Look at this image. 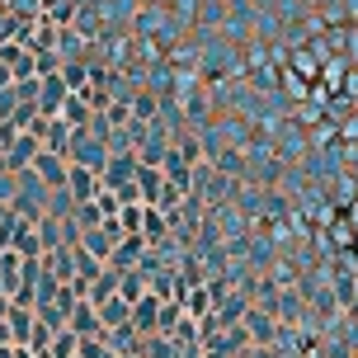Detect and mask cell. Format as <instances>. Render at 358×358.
Segmentation results:
<instances>
[{
	"instance_id": "obj_6",
	"label": "cell",
	"mask_w": 358,
	"mask_h": 358,
	"mask_svg": "<svg viewBox=\"0 0 358 358\" xmlns=\"http://www.w3.org/2000/svg\"><path fill=\"white\" fill-rule=\"evenodd\" d=\"M66 325H71L76 335H104V321H99V311H94V302H90V297H80V302L71 306Z\"/></svg>"
},
{
	"instance_id": "obj_8",
	"label": "cell",
	"mask_w": 358,
	"mask_h": 358,
	"mask_svg": "<svg viewBox=\"0 0 358 358\" xmlns=\"http://www.w3.org/2000/svg\"><path fill=\"white\" fill-rule=\"evenodd\" d=\"M62 118H66V123H71V132H76V127H90V123H94V108H90L85 99L71 90V94L62 99Z\"/></svg>"
},
{
	"instance_id": "obj_5",
	"label": "cell",
	"mask_w": 358,
	"mask_h": 358,
	"mask_svg": "<svg viewBox=\"0 0 358 358\" xmlns=\"http://www.w3.org/2000/svg\"><path fill=\"white\" fill-rule=\"evenodd\" d=\"M137 189H142V203L146 208H161L165 203V175H161V165H137Z\"/></svg>"
},
{
	"instance_id": "obj_15",
	"label": "cell",
	"mask_w": 358,
	"mask_h": 358,
	"mask_svg": "<svg viewBox=\"0 0 358 358\" xmlns=\"http://www.w3.org/2000/svg\"><path fill=\"white\" fill-rule=\"evenodd\" d=\"M15 358H38V354L29 349V344H15Z\"/></svg>"
},
{
	"instance_id": "obj_4",
	"label": "cell",
	"mask_w": 358,
	"mask_h": 358,
	"mask_svg": "<svg viewBox=\"0 0 358 358\" xmlns=\"http://www.w3.org/2000/svg\"><path fill=\"white\" fill-rule=\"evenodd\" d=\"M66 189H71L76 203H90V198L104 189V179H99V170H90V165L71 161V170H66Z\"/></svg>"
},
{
	"instance_id": "obj_3",
	"label": "cell",
	"mask_w": 358,
	"mask_h": 358,
	"mask_svg": "<svg viewBox=\"0 0 358 358\" xmlns=\"http://www.w3.org/2000/svg\"><path fill=\"white\" fill-rule=\"evenodd\" d=\"M137 156L132 151H118V156H108L104 161V170H99V179H104V189H123V184H132L137 179Z\"/></svg>"
},
{
	"instance_id": "obj_10",
	"label": "cell",
	"mask_w": 358,
	"mask_h": 358,
	"mask_svg": "<svg viewBox=\"0 0 358 358\" xmlns=\"http://www.w3.org/2000/svg\"><path fill=\"white\" fill-rule=\"evenodd\" d=\"M5 321H10V330H15V344H29V330H34V306H19V302H10V316H5Z\"/></svg>"
},
{
	"instance_id": "obj_12",
	"label": "cell",
	"mask_w": 358,
	"mask_h": 358,
	"mask_svg": "<svg viewBox=\"0 0 358 358\" xmlns=\"http://www.w3.org/2000/svg\"><path fill=\"white\" fill-rule=\"evenodd\" d=\"M15 108H19L15 85H10V90H0V123H10V118H15Z\"/></svg>"
},
{
	"instance_id": "obj_11",
	"label": "cell",
	"mask_w": 358,
	"mask_h": 358,
	"mask_svg": "<svg viewBox=\"0 0 358 358\" xmlns=\"http://www.w3.org/2000/svg\"><path fill=\"white\" fill-rule=\"evenodd\" d=\"M142 213H146V203H127L123 217H118V227H123L127 236H137V231H142Z\"/></svg>"
},
{
	"instance_id": "obj_9",
	"label": "cell",
	"mask_w": 358,
	"mask_h": 358,
	"mask_svg": "<svg viewBox=\"0 0 358 358\" xmlns=\"http://www.w3.org/2000/svg\"><path fill=\"white\" fill-rule=\"evenodd\" d=\"M156 311H161L156 292H142V297L132 302V325H137V330H156Z\"/></svg>"
},
{
	"instance_id": "obj_2",
	"label": "cell",
	"mask_w": 358,
	"mask_h": 358,
	"mask_svg": "<svg viewBox=\"0 0 358 358\" xmlns=\"http://www.w3.org/2000/svg\"><path fill=\"white\" fill-rule=\"evenodd\" d=\"M38 151H43V137H38V132H19L15 142L5 146L0 165H5L10 175H19V170H29V165H34V156H38Z\"/></svg>"
},
{
	"instance_id": "obj_1",
	"label": "cell",
	"mask_w": 358,
	"mask_h": 358,
	"mask_svg": "<svg viewBox=\"0 0 358 358\" xmlns=\"http://www.w3.org/2000/svg\"><path fill=\"white\" fill-rule=\"evenodd\" d=\"M29 170H34V175L48 184V189H66V170H71V156H66V151H52V146H43V151L34 156V165H29Z\"/></svg>"
},
{
	"instance_id": "obj_16",
	"label": "cell",
	"mask_w": 358,
	"mask_h": 358,
	"mask_svg": "<svg viewBox=\"0 0 358 358\" xmlns=\"http://www.w3.org/2000/svg\"><path fill=\"white\" fill-rule=\"evenodd\" d=\"M0 156H5V137H0Z\"/></svg>"
},
{
	"instance_id": "obj_13",
	"label": "cell",
	"mask_w": 358,
	"mask_h": 358,
	"mask_svg": "<svg viewBox=\"0 0 358 358\" xmlns=\"http://www.w3.org/2000/svg\"><path fill=\"white\" fill-rule=\"evenodd\" d=\"M62 76H66V85H71V90H80V80H85V66H76V62H71V66H62Z\"/></svg>"
},
{
	"instance_id": "obj_14",
	"label": "cell",
	"mask_w": 358,
	"mask_h": 358,
	"mask_svg": "<svg viewBox=\"0 0 358 358\" xmlns=\"http://www.w3.org/2000/svg\"><path fill=\"white\" fill-rule=\"evenodd\" d=\"M10 85H15V71H10V66L0 62V90H10Z\"/></svg>"
},
{
	"instance_id": "obj_7",
	"label": "cell",
	"mask_w": 358,
	"mask_h": 358,
	"mask_svg": "<svg viewBox=\"0 0 358 358\" xmlns=\"http://www.w3.org/2000/svg\"><path fill=\"white\" fill-rule=\"evenodd\" d=\"M94 311H99L104 330H123V325H132V302H127V297H118V292H113V297H104Z\"/></svg>"
}]
</instances>
